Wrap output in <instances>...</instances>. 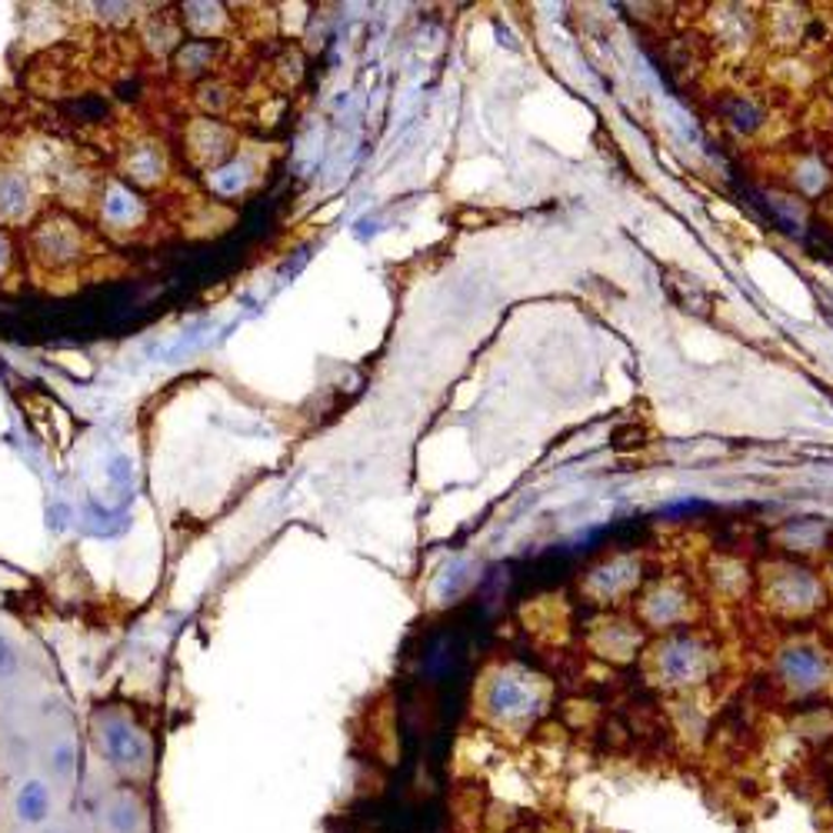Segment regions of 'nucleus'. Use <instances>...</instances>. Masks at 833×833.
Here are the masks:
<instances>
[{"mask_svg": "<svg viewBox=\"0 0 833 833\" xmlns=\"http://www.w3.org/2000/svg\"><path fill=\"white\" fill-rule=\"evenodd\" d=\"M48 813H51V794H48V786H43L40 780L24 783L21 794H17V817H21L24 823H43V820H48Z\"/></svg>", "mask_w": 833, "mask_h": 833, "instance_id": "1", "label": "nucleus"}, {"mask_svg": "<svg viewBox=\"0 0 833 833\" xmlns=\"http://www.w3.org/2000/svg\"><path fill=\"white\" fill-rule=\"evenodd\" d=\"M107 754L117 760V764H130L133 754H137V744H133V733L127 727H114L107 733Z\"/></svg>", "mask_w": 833, "mask_h": 833, "instance_id": "2", "label": "nucleus"}, {"mask_svg": "<svg viewBox=\"0 0 833 833\" xmlns=\"http://www.w3.org/2000/svg\"><path fill=\"white\" fill-rule=\"evenodd\" d=\"M107 820L117 833H133V826H137V817L130 810H114V813H107Z\"/></svg>", "mask_w": 833, "mask_h": 833, "instance_id": "3", "label": "nucleus"}, {"mask_svg": "<svg viewBox=\"0 0 833 833\" xmlns=\"http://www.w3.org/2000/svg\"><path fill=\"white\" fill-rule=\"evenodd\" d=\"M71 760H74L71 747H61V751L54 754V770H57V773H71Z\"/></svg>", "mask_w": 833, "mask_h": 833, "instance_id": "4", "label": "nucleus"}]
</instances>
